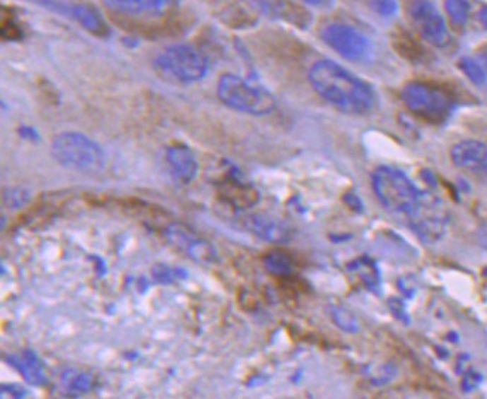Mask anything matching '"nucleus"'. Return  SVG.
I'll return each instance as SVG.
<instances>
[{"mask_svg":"<svg viewBox=\"0 0 487 399\" xmlns=\"http://www.w3.org/2000/svg\"><path fill=\"white\" fill-rule=\"evenodd\" d=\"M105 5L110 11L129 17H157L169 8V2L164 0H107Z\"/></svg>","mask_w":487,"mask_h":399,"instance_id":"16","label":"nucleus"},{"mask_svg":"<svg viewBox=\"0 0 487 399\" xmlns=\"http://www.w3.org/2000/svg\"><path fill=\"white\" fill-rule=\"evenodd\" d=\"M444 8H446L452 25L456 27V29H462L468 21L469 4L462 2V0H447V2L444 4Z\"/></svg>","mask_w":487,"mask_h":399,"instance_id":"24","label":"nucleus"},{"mask_svg":"<svg viewBox=\"0 0 487 399\" xmlns=\"http://www.w3.org/2000/svg\"><path fill=\"white\" fill-rule=\"evenodd\" d=\"M258 8L274 18H282L291 24H294L300 29H307L312 23V16L303 6H298L291 2H257Z\"/></svg>","mask_w":487,"mask_h":399,"instance_id":"17","label":"nucleus"},{"mask_svg":"<svg viewBox=\"0 0 487 399\" xmlns=\"http://www.w3.org/2000/svg\"><path fill=\"white\" fill-rule=\"evenodd\" d=\"M409 225L425 243L438 242L447 230L449 216L444 204L429 192H421L413 208L407 212Z\"/></svg>","mask_w":487,"mask_h":399,"instance_id":"7","label":"nucleus"},{"mask_svg":"<svg viewBox=\"0 0 487 399\" xmlns=\"http://www.w3.org/2000/svg\"><path fill=\"white\" fill-rule=\"evenodd\" d=\"M51 155L61 167L79 173H95L105 164L99 143L78 131H63L52 139Z\"/></svg>","mask_w":487,"mask_h":399,"instance_id":"2","label":"nucleus"},{"mask_svg":"<svg viewBox=\"0 0 487 399\" xmlns=\"http://www.w3.org/2000/svg\"><path fill=\"white\" fill-rule=\"evenodd\" d=\"M18 134L20 137L25 141H30V142H37L39 141V133L30 127V126H20L18 127Z\"/></svg>","mask_w":487,"mask_h":399,"instance_id":"31","label":"nucleus"},{"mask_svg":"<svg viewBox=\"0 0 487 399\" xmlns=\"http://www.w3.org/2000/svg\"><path fill=\"white\" fill-rule=\"evenodd\" d=\"M452 161L457 169L487 173V146L479 141H464L452 148Z\"/></svg>","mask_w":487,"mask_h":399,"instance_id":"14","label":"nucleus"},{"mask_svg":"<svg viewBox=\"0 0 487 399\" xmlns=\"http://www.w3.org/2000/svg\"><path fill=\"white\" fill-rule=\"evenodd\" d=\"M164 237L179 252L185 254L199 264L216 263L218 255L215 247L182 224H170L164 231Z\"/></svg>","mask_w":487,"mask_h":399,"instance_id":"10","label":"nucleus"},{"mask_svg":"<svg viewBox=\"0 0 487 399\" xmlns=\"http://www.w3.org/2000/svg\"><path fill=\"white\" fill-rule=\"evenodd\" d=\"M264 266H266L267 271L274 274V276H288L292 271L291 258L281 251H274L266 255V258H264Z\"/></svg>","mask_w":487,"mask_h":399,"instance_id":"21","label":"nucleus"},{"mask_svg":"<svg viewBox=\"0 0 487 399\" xmlns=\"http://www.w3.org/2000/svg\"><path fill=\"white\" fill-rule=\"evenodd\" d=\"M457 67L461 69L462 73L472 82V84H476L479 87L486 84V81H487L486 71L477 60L471 57H462L457 61Z\"/></svg>","mask_w":487,"mask_h":399,"instance_id":"23","label":"nucleus"},{"mask_svg":"<svg viewBox=\"0 0 487 399\" xmlns=\"http://www.w3.org/2000/svg\"><path fill=\"white\" fill-rule=\"evenodd\" d=\"M372 188L386 209L406 215L422 192L404 172L389 166H382L372 173Z\"/></svg>","mask_w":487,"mask_h":399,"instance_id":"6","label":"nucleus"},{"mask_svg":"<svg viewBox=\"0 0 487 399\" xmlns=\"http://www.w3.org/2000/svg\"><path fill=\"white\" fill-rule=\"evenodd\" d=\"M219 197L234 209H250L259 201V192L235 173H228L218 184Z\"/></svg>","mask_w":487,"mask_h":399,"instance_id":"12","label":"nucleus"},{"mask_svg":"<svg viewBox=\"0 0 487 399\" xmlns=\"http://www.w3.org/2000/svg\"><path fill=\"white\" fill-rule=\"evenodd\" d=\"M157 71L179 84H194L206 78L209 61L204 54L192 45L177 44L165 48L156 59Z\"/></svg>","mask_w":487,"mask_h":399,"instance_id":"4","label":"nucleus"},{"mask_svg":"<svg viewBox=\"0 0 487 399\" xmlns=\"http://www.w3.org/2000/svg\"><path fill=\"white\" fill-rule=\"evenodd\" d=\"M36 4L40 5L42 8H47L49 11L61 13V16L67 18L75 20L83 27V29L95 36L107 37L110 35V29L106 24L103 16L94 6L64 4V2H49V0H47V2H36Z\"/></svg>","mask_w":487,"mask_h":399,"instance_id":"11","label":"nucleus"},{"mask_svg":"<svg viewBox=\"0 0 487 399\" xmlns=\"http://www.w3.org/2000/svg\"><path fill=\"white\" fill-rule=\"evenodd\" d=\"M242 221L249 232H252L254 236L266 242L281 243L289 240L291 237L289 228L283 222H281L279 219H274L271 216L254 213L245 216Z\"/></svg>","mask_w":487,"mask_h":399,"instance_id":"15","label":"nucleus"},{"mask_svg":"<svg viewBox=\"0 0 487 399\" xmlns=\"http://www.w3.org/2000/svg\"><path fill=\"white\" fill-rule=\"evenodd\" d=\"M8 361L29 384H33V386H42V384L45 383L47 377H45L44 367H42L39 357L33 352L21 350L17 353H12L8 357Z\"/></svg>","mask_w":487,"mask_h":399,"instance_id":"18","label":"nucleus"},{"mask_svg":"<svg viewBox=\"0 0 487 399\" xmlns=\"http://www.w3.org/2000/svg\"><path fill=\"white\" fill-rule=\"evenodd\" d=\"M351 268L358 273V276L364 282V285H367L368 289H377L380 278H379V270L375 268L372 261H370L368 258L356 259L351 266Z\"/></svg>","mask_w":487,"mask_h":399,"instance_id":"20","label":"nucleus"},{"mask_svg":"<svg viewBox=\"0 0 487 399\" xmlns=\"http://www.w3.org/2000/svg\"><path fill=\"white\" fill-rule=\"evenodd\" d=\"M94 386V379L87 371L69 368L61 374V389L69 396H81L88 393Z\"/></svg>","mask_w":487,"mask_h":399,"instance_id":"19","label":"nucleus"},{"mask_svg":"<svg viewBox=\"0 0 487 399\" xmlns=\"http://www.w3.org/2000/svg\"><path fill=\"white\" fill-rule=\"evenodd\" d=\"M29 194L24 189H20V188H9L5 191V194H4V201L5 204L8 206V208L11 209H20L23 208V206L29 201Z\"/></svg>","mask_w":487,"mask_h":399,"instance_id":"27","label":"nucleus"},{"mask_svg":"<svg viewBox=\"0 0 487 399\" xmlns=\"http://www.w3.org/2000/svg\"><path fill=\"white\" fill-rule=\"evenodd\" d=\"M401 100L413 115L430 124L446 122L454 109V102L446 91L425 82H409L401 90Z\"/></svg>","mask_w":487,"mask_h":399,"instance_id":"5","label":"nucleus"},{"mask_svg":"<svg viewBox=\"0 0 487 399\" xmlns=\"http://www.w3.org/2000/svg\"><path fill=\"white\" fill-rule=\"evenodd\" d=\"M305 5H332L331 2H315V0H307Z\"/></svg>","mask_w":487,"mask_h":399,"instance_id":"34","label":"nucleus"},{"mask_svg":"<svg viewBox=\"0 0 487 399\" xmlns=\"http://www.w3.org/2000/svg\"><path fill=\"white\" fill-rule=\"evenodd\" d=\"M398 47L399 52L402 56L410 59V60H422L425 56V49H422L421 45H417L414 39H411L409 35H402L401 37L397 39V42H394V47Z\"/></svg>","mask_w":487,"mask_h":399,"instance_id":"25","label":"nucleus"},{"mask_svg":"<svg viewBox=\"0 0 487 399\" xmlns=\"http://www.w3.org/2000/svg\"><path fill=\"white\" fill-rule=\"evenodd\" d=\"M152 273H154V278L163 283H165V282L169 283V282L179 280L180 278H187L185 271L177 270V268H170V267H165V266L156 267Z\"/></svg>","mask_w":487,"mask_h":399,"instance_id":"28","label":"nucleus"},{"mask_svg":"<svg viewBox=\"0 0 487 399\" xmlns=\"http://www.w3.org/2000/svg\"><path fill=\"white\" fill-rule=\"evenodd\" d=\"M477 18H479V21L481 23V25L484 27V29L487 30V6H483V8L479 11Z\"/></svg>","mask_w":487,"mask_h":399,"instance_id":"33","label":"nucleus"},{"mask_svg":"<svg viewBox=\"0 0 487 399\" xmlns=\"http://www.w3.org/2000/svg\"><path fill=\"white\" fill-rule=\"evenodd\" d=\"M344 203L349 206L351 209L356 210V212H360L364 209V206H363V201H360V198L355 194H352V192H349V194H346L344 196Z\"/></svg>","mask_w":487,"mask_h":399,"instance_id":"32","label":"nucleus"},{"mask_svg":"<svg viewBox=\"0 0 487 399\" xmlns=\"http://www.w3.org/2000/svg\"><path fill=\"white\" fill-rule=\"evenodd\" d=\"M329 314H331L332 322L336 323L341 329V331L349 333V334H355L359 331V322L349 310H346L343 307L332 306L329 309Z\"/></svg>","mask_w":487,"mask_h":399,"instance_id":"22","label":"nucleus"},{"mask_svg":"<svg viewBox=\"0 0 487 399\" xmlns=\"http://www.w3.org/2000/svg\"><path fill=\"white\" fill-rule=\"evenodd\" d=\"M409 18L414 30L430 45L444 48L450 44V35L446 21L430 2H410L407 6Z\"/></svg>","mask_w":487,"mask_h":399,"instance_id":"9","label":"nucleus"},{"mask_svg":"<svg viewBox=\"0 0 487 399\" xmlns=\"http://www.w3.org/2000/svg\"><path fill=\"white\" fill-rule=\"evenodd\" d=\"M165 162L172 179L177 185L191 184L199 173L197 158L185 145H173L167 148Z\"/></svg>","mask_w":487,"mask_h":399,"instance_id":"13","label":"nucleus"},{"mask_svg":"<svg viewBox=\"0 0 487 399\" xmlns=\"http://www.w3.org/2000/svg\"><path fill=\"white\" fill-rule=\"evenodd\" d=\"M372 6L374 11H377L380 16H392V13L397 12V2H389V0H385V2H371L370 4Z\"/></svg>","mask_w":487,"mask_h":399,"instance_id":"30","label":"nucleus"},{"mask_svg":"<svg viewBox=\"0 0 487 399\" xmlns=\"http://www.w3.org/2000/svg\"><path fill=\"white\" fill-rule=\"evenodd\" d=\"M25 391L18 384H4L0 389V399H24Z\"/></svg>","mask_w":487,"mask_h":399,"instance_id":"29","label":"nucleus"},{"mask_svg":"<svg viewBox=\"0 0 487 399\" xmlns=\"http://www.w3.org/2000/svg\"><path fill=\"white\" fill-rule=\"evenodd\" d=\"M321 37L331 49L349 61H363L371 52L370 39L347 24H328Z\"/></svg>","mask_w":487,"mask_h":399,"instance_id":"8","label":"nucleus"},{"mask_svg":"<svg viewBox=\"0 0 487 399\" xmlns=\"http://www.w3.org/2000/svg\"><path fill=\"white\" fill-rule=\"evenodd\" d=\"M309 79L322 99L344 114L367 115L375 106L372 88L336 61H316L310 69Z\"/></svg>","mask_w":487,"mask_h":399,"instance_id":"1","label":"nucleus"},{"mask_svg":"<svg viewBox=\"0 0 487 399\" xmlns=\"http://www.w3.org/2000/svg\"><path fill=\"white\" fill-rule=\"evenodd\" d=\"M0 35L5 40H20L23 37L21 27L13 20L12 13L9 12V17L6 16V11L2 8V25H0Z\"/></svg>","mask_w":487,"mask_h":399,"instance_id":"26","label":"nucleus"},{"mask_svg":"<svg viewBox=\"0 0 487 399\" xmlns=\"http://www.w3.org/2000/svg\"><path fill=\"white\" fill-rule=\"evenodd\" d=\"M216 91L219 100L237 112L262 117L273 112L276 107V99L269 90L250 84L233 73L219 78Z\"/></svg>","mask_w":487,"mask_h":399,"instance_id":"3","label":"nucleus"},{"mask_svg":"<svg viewBox=\"0 0 487 399\" xmlns=\"http://www.w3.org/2000/svg\"><path fill=\"white\" fill-rule=\"evenodd\" d=\"M480 59H481V63H483V66L487 69V52H483L481 54V56H480Z\"/></svg>","mask_w":487,"mask_h":399,"instance_id":"35","label":"nucleus"}]
</instances>
